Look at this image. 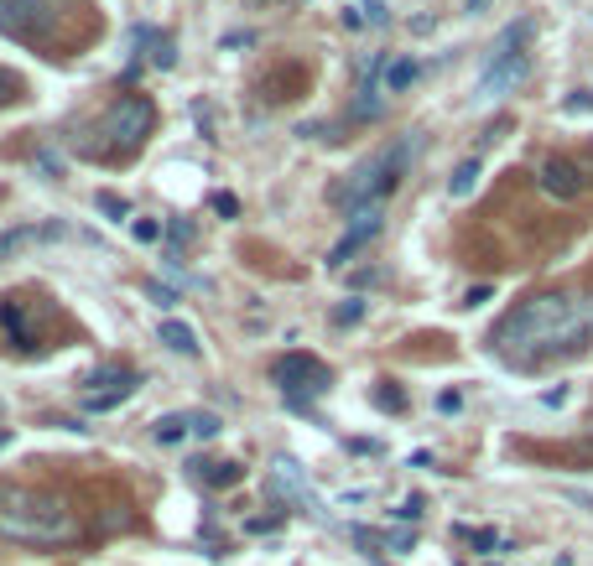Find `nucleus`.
Masks as SVG:
<instances>
[{
  "label": "nucleus",
  "instance_id": "f257e3e1",
  "mask_svg": "<svg viewBox=\"0 0 593 566\" xmlns=\"http://www.w3.org/2000/svg\"><path fill=\"white\" fill-rule=\"evenodd\" d=\"M593 338V292H541L521 302L515 312L489 333V348L510 364H541L551 354L583 348Z\"/></svg>",
  "mask_w": 593,
  "mask_h": 566
},
{
  "label": "nucleus",
  "instance_id": "f03ea898",
  "mask_svg": "<svg viewBox=\"0 0 593 566\" xmlns=\"http://www.w3.org/2000/svg\"><path fill=\"white\" fill-rule=\"evenodd\" d=\"M0 541L11 545H68L79 541V515L52 488L0 483Z\"/></svg>",
  "mask_w": 593,
  "mask_h": 566
},
{
  "label": "nucleus",
  "instance_id": "7ed1b4c3",
  "mask_svg": "<svg viewBox=\"0 0 593 566\" xmlns=\"http://www.w3.org/2000/svg\"><path fill=\"white\" fill-rule=\"evenodd\" d=\"M411 156H417V135H396L391 146L370 151L360 167L344 177L339 188H334V203L349 213L360 209H385V198L401 188V177L411 172Z\"/></svg>",
  "mask_w": 593,
  "mask_h": 566
},
{
  "label": "nucleus",
  "instance_id": "20e7f679",
  "mask_svg": "<svg viewBox=\"0 0 593 566\" xmlns=\"http://www.w3.org/2000/svg\"><path fill=\"white\" fill-rule=\"evenodd\" d=\"M151 125H156L151 99L126 94V99H115V105L105 109V120H99V135H105V146L99 151H105V156H130V151L151 135Z\"/></svg>",
  "mask_w": 593,
  "mask_h": 566
},
{
  "label": "nucleus",
  "instance_id": "39448f33",
  "mask_svg": "<svg viewBox=\"0 0 593 566\" xmlns=\"http://www.w3.org/2000/svg\"><path fill=\"white\" fill-rule=\"evenodd\" d=\"M526 37H531V22L500 32V42H494V52H489V63H485V79H479V88H474L479 99H500L505 88H515L521 79H526V58H521Z\"/></svg>",
  "mask_w": 593,
  "mask_h": 566
},
{
  "label": "nucleus",
  "instance_id": "423d86ee",
  "mask_svg": "<svg viewBox=\"0 0 593 566\" xmlns=\"http://www.w3.org/2000/svg\"><path fill=\"white\" fill-rule=\"evenodd\" d=\"M271 379H276V390L292 400L296 411H307V400H318L328 395V385H334V375H328V364L313 354H281L271 364Z\"/></svg>",
  "mask_w": 593,
  "mask_h": 566
},
{
  "label": "nucleus",
  "instance_id": "0eeeda50",
  "mask_svg": "<svg viewBox=\"0 0 593 566\" xmlns=\"http://www.w3.org/2000/svg\"><path fill=\"white\" fill-rule=\"evenodd\" d=\"M58 0H0V32L16 42H47L58 32Z\"/></svg>",
  "mask_w": 593,
  "mask_h": 566
},
{
  "label": "nucleus",
  "instance_id": "6e6552de",
  "mask_svg": "<svg viewBox=\"0 0 593 566\" xmlns=\"http://www.w3.org/2000/svg\"><path fill=\"white\" fill-rule=\"evenodd\" d=\"M136 385H141V375L136 369H94V375L79 385V405H84L89 416H105V411H115V405H126L130 395H136Z\"/></svg>",
  "mask_w": 593,
  "mask_h": 566
},
{
  "label": "nucleus",
  "instance_id": "1a4fd4ad",
  "mask_svg": "<svg viewBox=\"0 0 593 566\" xmlns=\"http://www.w3.org/2000/svg\"><path fill=\"white\" fill-rule=\"evenodd\" d=\"M381 229H385V209H360V213H349V229H344V239L334 245V250H328V265H334V271H339V265H349V260H354V255H360Z\"/></svg>",
  "mask_w": 593,
  "mask_h": 566
},
{
  "label": "nucleus",
  "instance_id": "9d476101",
  "mask_svg": "<svg viewBox=\"0 0 593 566\" xmlns=\"http://www.w3.org/2000/svg\"><path fill=\"white\" fill-rule=\"evenodd\" d=\"M541 188H547L557 203H572L578 192L588 188V177H583V167L568 162V156H547V162H541Z\"/></svg>",
  "mask_w": 593,
  "mask_h": 566
},
{
  "label": "nucleus",
  "instance_id": "9b49d317",
  "mask_svg": "<svg viewBox=\"0 0 593 566\" xmlns=\"http://www.w3.org/2000/svg\"><path fill=\"white\" fill-rule=\"evenodd\" d=\"M63 234H68V224H58V218L5 229V234H0V260H11V255H22V250H37V245H52V239H63Z\"/></svg>",
  "mask_w": 593,
  "mask_h": 566
},
{
  "label": "nucleus",
  "instance_id": "f8f14e48",
  "mask_svg": "<svg viewBox=\"0 0 593 566\" xmlns=\"http://www.w3.org/2000/svg\"><path fill=\"white\" fill-rule=\"evenodd\" d=\"M271 494H287L292 504H302V509L323 515V504L313 499V488H307V478L296 473V462H292V458H276V468H271Z\"/></svg>",
  "mask_w": 593,
  "mask_h": 566
},
{
  "label": "nucleus",
  "instance_id": "ddd939ff",
  "mask_svg": "<svg viewBox=\"0 0 593 566\" xmlns=\"http://www.w3.org/2000/svg\"><path fill=\"white\" fill-rule=\"evenodd\" d=\"M417 58H385L381 63V73H375V88H381L385 99H396V94H406V88L417 84Z\"/></svg>",
  "mask_w": 593,
  "mask_h": 566
},
{
  "label": "nucleus",
  "instance_id": "4468645a",
  "mask_svg": "<svg viewBox=\"0 0 593 566\" xmlns=\"http://www.w3.org/2000/svg\"><path fill=\"white\" fill-rule=\"evenodd\" d=\"M0 322H5V333H11L16 348H37V328H26L22 302H5V307H0Z\"/></svg>",
  "mask_w": 593,
  "mask_h": 566
},
{
  "label": "nucleus",
  "instance_id": "2eb2a0df",
  "mask_svg": "<svg viewBox=\"0 0 593 566\" xmlns=\"http://www.w3.org/2000/svg\"><path fill=\"white\" fill-rule=\"evenodd\" d=\"M193 473L209 483V488H234V483L245 478V468H240V462H193Z\"/></svg>",
  "mask_w": 593,
  "mask_h": 566
},
{
  "label": "nucleus",
  "instance_id": "dca6fc26",
  "mask_svg": "<svg viewBox=\"0 0 593 566\" xmlns=\"http://www.w3.org/2000/svg\"><path fill=\"white\" fill-rule=\"evenodd\" d=\"M162 343H167L172 354H183V358L198 354V333H193L188 322H177V317H167V322H162Z\"/></svg>",
  "mask_w": 593,
  "mask_h": 566
},
{
  "label": "nucleus",
  "instance_id": "f3484780",
  "mask_svg": "<svg viewBox=\"0 0 593 566\" xmlns=\"http://www.w3.org/2000/svg\"><path fill=\"white\" fill-rule=\"evenodd\" d=\"M151 437L162 441V447H172V441L193 437V421H188V411H172V416H162L156 426H151Z\"/></svg>",
  "mask_w": 593,
  "mask_h": 566
},
{
  "label": "nucleus",
  "instance_id": "a211bd4d",
  "mask_svg": "<svg viewBox=\"0 0 593 566\" xmlns=\"http://www.w3.org/2000/svg\"><path fill=\"white\" fill-rule=\"evenodd\" d=\"M474 182H479V156H468V162H458V167H453V182H447V192H453V198H468V192H474Z\"/></svg>",
  "mask_w": 593,
  "mask_h": 566
},
{
  "label": "nucleus",
  "instance_id": "6ab92c4d",
  "mask_svg": "<svg viewBox=\"0 0 593 566\" xmlns=\"http://www.w3.org/2000/svg\"><path fill=\"white\" fill-rule=\"evenodd\" d=\"M141 42L151 47V68H172V63H177V52H172V37H162V32H146V26H141Z\"/></svg>",
  "mask_w": 593,
  "mask_h": 566
},
{
  "label": "nucleus",
  "instance_id": "aec40b11",
  "mask_svg": "<svg viewBox=\"0 0 593 566\" xmlns=\"http://www.w3.org/2000/svg\"><path fill=\"white\" fill-rule=\"evenodd\" d=\"M458 535H464V541L474 545L479 556H494V551H500V535H494V530H474V524H458Z\"/></svg>",
  "mask_w": 593,
  "mask_h": 566
},
{
  "label": "nucleus",
  "instance_id": "412c9836",
  "mask_svg": "<svg viewBox=\"0 0 593 566\" xmlns=\"http://www.w3.org/2000/svg\"><path fill=\"white\" fill-rule=\"evenodd\" d=\"M360 317H364V302H360V296H349V302L334 307V328H354Z\"/></svg>",
  "mask_w": 593,
  "mask_h": 566
},
{
  "label": "nucleus",
  "instance_id": "4be33fe9",
  "mask_svg": "<svg viewBox=\"0 0 593 566\" xmlns=\"http://www.w3.org/2000/svg\"><path fill=\"white\" fill-rule=\"evenodd\" d=\"M188 421H193V437H219V426H224V421L213 416V411H188Z\"/></svg>",
  "mask_w": 593,
  "mask_h": 566
},
{
  "label": "nucleus",
  "instance_id": "5701e85b",
  "mask_svg": "<svg viewBox=\"0 0 593 566\" xmlns=\"http://www.w3.org/2000/svg\"><path fill=\"white\" fill-rule=\"evenodd\" d=\"M391 515H396L401 524H417V520L427 515V499H422V494H406V499H401V509H391Z\"/></svg>",
  "mask_w": 593,
  "mask_h": 566
},
{
  "label": "nucleus",
  "instance_id": "b1692460",
  "mask_svg": "<svg viewBox=\"0 0 593 566\" xmlns=\"http://www.w3.org/2000/svg\"><path fill=\"white\" fill-rule=\"evenodd\" d=\"M354 5H360L364 26H385V22H391V11H385V0H354Z\"/></svg>",
  "mask_w": 593,
  "mask_h": 566
},
{
  "label": "nucleus",
  "instance_id": "393cba45",
  "mask_svg": "<svg viewBox=\"0 0 593 566\" xmlns=\"http://www.w3.org/2000/svg\"><path fill=\"white\" fill-rule=\"evenodd\" d=\"M375 405H381V411H406V390H391V385H381V390H375Z\"/></svg>",
  "mask_w": 593,
  "mask_h": 566
},
{
  "label": "nucleus",
  "instance_id": "a878e982",
  "mask_svg": "<svg viewBox=\"0 0 593 566\" xmlns=\"http://www.w3.org/2000/svg\"><path fill=\"white\" fill-rule=\"evenodd\" d=\"M99 213H109V218H115V224H120V218H126V198H115V192H99Z\"/></svg>",
  "mask_w": 593,
  "mask_h": 566
},
{
  "label": "nucleus",
  "instance_id": "bb28decb",
  "mask_svg": "<svg viewBox=\"0 0 593 566\" xmlns=\"http://www.w3.org/2000/svg\"><path fill=\"white\" fill-rule=\"evenodd\" d=\"M130 234H136L141 245H151V239H162V224H156V218H136V224H130Z\"/></svg>",
  "mask_w": 593,
  "mask_h": 566
},
{
  "label": "nucleus",
  "instance_id": "cd10ccee",
  "mask_svg": "<svg viewBox=\"0 0 593 566\" xmlns=\"http://www.w3.org/2000/svg\"><path fill=\"white\" fill-rule=\"evenodd\" d=\"M276 524H281V509H276V515H255V520H245V530H250V535H266V530H276Z\"/></svg>",
  "mask_w": 593,
  "mask_h": 566
},
{
  "label": "nucleus",
  "instance_id": "c85d7f7f",
  "mask_svg": "<svg viewBox=\"0 0 593 566\" xmlns=\"http://www.w3.org/2000/svg\"><path fill=\"white\" fill-rule=\"evenodd\" d=\"M568 109H572V115L593 109V94H588V88H572V94H568Z\"/></svg>",
  "mask_w": 593,
  "mask_h": 566
},
{
  "label": "nucleus",
  "instance_id": "c756f323",
  "mask_svg": "<svg viewBox=\"0 0 593 566\" xmlns=\"http://www.w3.org/2000/svg\"><path fill=\"white\" fill-rule=\"evenodd\" d=\"M344 26H349V32H364V16H360L354 0H344Z\"/></svg>",
  "mask_w": 593,
  "mask_h": 566
},
{
  "label": "nucleus",
  "instance_id": "7c9ffc66",
  "mask_svg": "<svg viewBox=\"0 0 593 566\" xmlns=\"http://www.w3.org/2000/svg\"><path fill=\"white\" fill-rule=\"evenodd\" d=\"M213 209L224 213V218H234V213H240V203H234L230 192H213Z\"/></svg>",
  "mask_w": 593,
  "mask_h": 566
},
{
  "label": "nucleus",
  "instance_id": "2f4dec72",
  "mask_svg": "<svg viewBox=\"0 0 593 566\" xmlns=\"http://www.w3.org/2000/svg\"><path fill=\"white\" fill-rule=\"evenodd\" d=\"M146 292L156 296V302H162V307H172V302H177V292H172V286H156V281H151Z\"/></svg>",
  "mask_w": 593,
  "mask_h": 566
},
{
  "label": "nucleus",
  "instance_id": "473e14b6",
  "mask_svg": "<svg viewBox=\"0 0 593 566\" xmlns=\"http://www.w3.org/2000/svg\"><path fill=\"white\" fill-rule=\"evenodd\" d=\"M562 400H568V385H557V390H547V395H541V405H562Z\"/></svg>",
  "mask_w": 593,
  "mask_h": 566
},
{
  "label": "nucleus",
  "instance_id": "72a5a7b5",
  "mask_svg": "<svg viewBox=\"0 0 593 566\" xmlns=\"http://www.w3.org/2000/svg\"><path fill=\"white\" fill-rule=\"evenodd\" d=\"M167 234H172V239H177V245H183V239H193V224H183V218H177V224H172Z\"/></svg>",
  "mask_w": 593,
  "mask_h": 566
},
{
  "label": "nucleus",
  "instance_id": "f704fd0d",
  "mask_svg": "<svg viewBox=\"0 0 593 566\" xmlns=\"http://www.w3.org/2000/svg\"><path fill=\"white\" fill-rule=\"evenodd\" d=\"M479 302H489V286H474V292L464 296V307H479Z\"/></svg>",
  "mask_w": 593,
  "mask_h": 566
},
{
  "label": "nucleus",
  "instance_id": "c9c22d12",
  "mask_svg": "<svg viewBox=\"0 0 593 566\" xmlns=\"http://www.w3.org/2000/svg\"><path fill=\"white\" fill-rule=\"evenodd\" d=\"M468 5H474V11H489V0H468Z\"/></svg>",
  "mask_w": 593,
  "mask_h": 566
},
{
  "label": "nucleus",
  "instance_id": "e433bc0d",
  "mask_svg": "<svg viewBox=\"0 0 593 566\" xmlns=\"http://www.w3.org/2000/svg\"><path fill=\"white\" fill-rule=\"evenodd\" d=\"M0 447H11V431H0Z\"/></svg>",
  "mask_w": 593,
  "mask_h": 566
},
{
  "label": "nucleus",
  "instance_id": "4c0bfd02",
  "mask_svg": "<svg viewBox=\"0 0 593 566\" xmlns=\"http://www.w3.org/2000/svg\"><path fill=\"white\" fill-rule=\"evenodd\" d=\"M255 5H260V0H255ZM266 5H271V0H266Z\"/></svg>",
  "mask_w": 593,
  "mask_h": 566
}]
</instances>
